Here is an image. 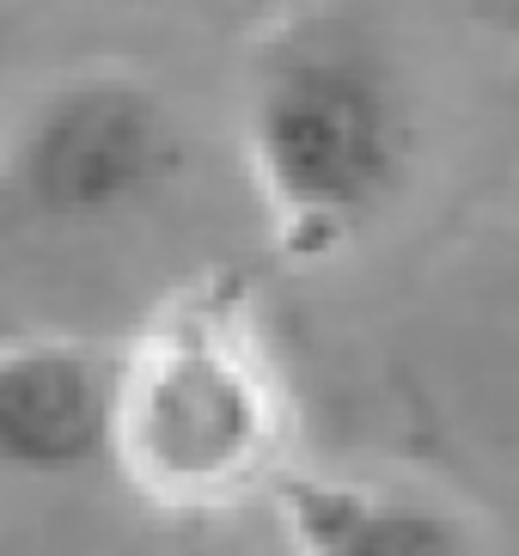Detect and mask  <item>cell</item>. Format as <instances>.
I'll return each mask as SVG.
<instances>
[{
    "label": "cell",
    "mask_w": 519,
    "mask_h": 556,
    "mask_svg": "<svg viewBox=\"0 0 519 556\" xmlns=\"http://www.w3.org/2000/svg\"><path fill=\"white\" fill-rule=\"evenodd\" d=\"M288 397L257 312L232 281L172 288L116 349L111 465L141 502L214 514L251 490H276Z\"/></svg>",
    "instance_id": "cell-1"
},
{
    "label": "cell",
    "mask_w": 519,
    "mask_h": 556,
    "mask_svg": "<svg viewBox=\"0 0 519 556\" xmlns=\"http://www.w3.org/2000/svg\"><path fill=\"white\" fill-rule=\"evenodd\" d=\"M416 153L404 74L349 18H300L251 62L244 165L293 257H325L397 202Z\"/></svg>",
    "instance_id": "cell-2"
},
{
    "label": "cell",
    "mask_w": 519,
    "mask_h": 556,
    "mask_svg": "<svg viewBox=\"0 0 519 556\" xmlns=\"http://www.w3.org/2000/svg\"><path fill=\"white\" fill-rule=\"evenodd\" d=\"M183 178V123L116 62L55 74L0 135V251L80 245L141 220Z\"/></svg>",
    "instance_id": "cell-3"
},
{
    "label": "cell",
    "mask_w": 519,
    "mask_h": 556,
    "mask_svg": "<svg viewBox=\"0 0 519 556\" xmlns=\"http://www.w3.org/2000/svg\"><path fill=\"white\" fill-rule=\"evenodd\" d=\"M116 349L92 337L0 343V477H74L111 458Z\"/></svg>",
    "instance_id": "cell-4"
},
{
    "label": "cell",
    "mask_w": 519,
    "mask_h": 556,
    "mask_svg": "<svg viewBox=\"0 0 519 556\" xmlns=\"http://www.w3.org/2000/svg\"><path fill=\"white\" fill-rule=\"evenodd\" d=\"M269 495L293 556H483L453 502L409 483L281 471Z\"/></svg>",
    "instance_id": "cell-5"
}]
</instances>
